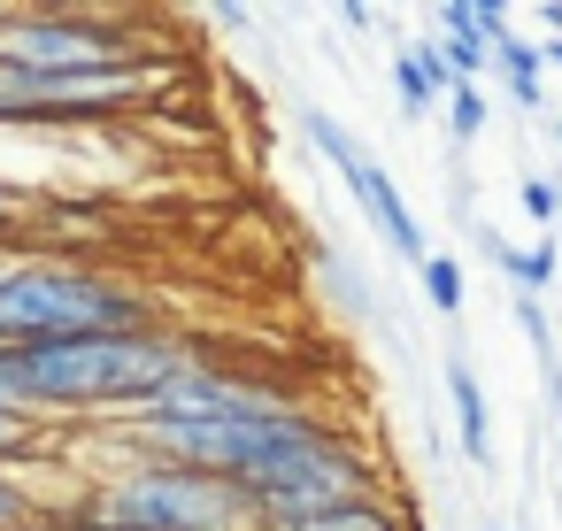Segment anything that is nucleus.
I'll list each match as a JSON object with an SVG mask.
<instances>
[{
	"label": "nucleus",
	"instance_id": "c756f323",
	"mask_svg": "<svg viewBox=\"0 0 562 531\" xmlns=\"http://www.w3.org/2000/svg\"><path fill=\"white\" fill-rule=\"evenodd\" d=\"M485 531H501V523H485Z\"/></svg>",
	"mask_w": 562,
	"mask_h": 531
},
{
	"label": "nucleus",
	"instance_id": "f8f14e48",
	"mask_svg": "<svg viewBox=\"0 0 562 531\" xmlns=\"http://www.w3.org/2000/svg\"><path fill=\"white\" fill-rule=\"evenodd\" d=\"M324 285H331V301H339L347 316H362V324L385 331V301H378V278H370V270H355L347 255H324Z\"/></svg>",
	"mask_w": 562,
	"mask_h": 531
},
{
	"label": "nucleus",
	"instance_id": "dca6fc26",
	"mask_svg": "<svg viewBox=\"0 0 562 531\" xmlns=\"http://www.w3.org/2000/svg\"><path fill=\"white\" fill-rule=\"evenodd\" d=\"M416 278H424V301H431L439 316H462V262H454V255H431Z\"/></svg>",
	"mask_w": 562,
	"mask_h": 531
},
{
	"label": "nucleus",
	"instance_id": "20e7f679",
	"mask_svg": "<svg viewBox=\"0 0 562 531\" xmlns=\"http://www.w3.org/2000/svg\"><path fill=\"white\" fill-rule=\"evenodd\" d=\"M0 63L32 78H101L147 63V39L109 9H70V0H32L0 24Z\"/></svg>",
	"mask_w": 562,
	"mask_h": 531
},
{
	"label": "nucleus",
	"instance_id": "a878e982",
	"mask_svg": "<svg viewBox=\"0 0 562 531\" xmlns=\"http://www.w3.org/2000/svg\"><path fill=\"white\" fill-rule=\"evenodd\" d=\"M9 270H16V247H9V239H0V278H9Z\"/></svg>",
	"mask_w": 562,
	"mask_h": 531
},
{
	"label": "nucleus",
	"instance_id": "6ab92c4d",
	"mask_svg": "<svg viewBox=\"0 0 562 531\" xmlns=\"http://www.w3.org/2000/svg\"><path fill=\"white\" fill-rule=\"evenodd\" d=\"M63 531H124V523H109L93 500H63Z\"/></svg>",
	"mask_w": 562,
	"mask_h": 531
},
{
	"label": "nucleus",
	"instance_id": "aec40b11",
	"mask_svg": "<svg viewBox=\"0 0 562 531\" xmlns=\"http://www.w3.org/2000/svg\"><path fill=\"white\" fill-rule=\"evenodd\" d=\"M0 408H24V377H16V347H0Z\"/></svg>",
	"mask_w": 562,
	"mask_h": 531
},
{
	"label": "nucleus",
	"instance_id": "0eeeda50",
	"mask_svg": "<svg viewBox=\"0 0 562 531\" xmlns=\"http://www.w3.org/2000/svg\"><path fill=\"white\" fill-rule=\"evenodd\" d=\"M393 93H401V124H424L431 109H447L454 70H447L439 39H408V47L393 55Z\"/></svg>",
	"mask_w": 562,
	"mask_h": 531
},
{
	"label": "nucleus",
	"instance_id": "1a4fd4ad",
	"mask_svg": "<svg viewBox=\"0 0 562 531\" xmlns=\"http://www.w3.org/2000/svg\"><path fill=\"white\" fill-rule=\"evenodd\" d=\"M447 400H454V431H462V454L477 462V470H493V423H485V385H477V370L462 362V354H447Z\"/></svg>",
	"mask_w": 562,
	"mask_h": 531
},
{
	"label": "nucleus",
	"instance_id": "39448f33",
	"mask_svg": "<svg viewBox=\"0 0 562 531\" xmlns=\"http://www.w3.org/2000/svg\"><path fill=\"white\" fill-rule=\"evenodd\" d=\"M301 139H308V147H316V155H324V162L339 170V185L355 193L362 224H370V231H378V239H385V247H393V255L408 262V270H424V262L439 255V247H424V231H416V208L401 201L393 170H385V162H378V155H370V147H362V139H355V132H347V124L331 116V109L301 101Z\"/></svg>",
	"mask_w": 562,
	"mask_h": 531
},
{
	"label": "nucleus",
	"instance_id": "c85d7f7f",
	"mask_svg": "<svg viewBox=\"0 0 562 531\" xmlns=\"http://www.w3.org/2000/svg\"><path fill=\"white\" fill-rule=\"evenodd\" d=\"M9 16H16V9H9V0H0V24H9Z\"/></svg>",
	"mask_w": 562,
	"mask_h": 531
},
{
	"label": "nucleus",
	"instance_id": "6e6552de",
	"mask_svg": "<svg viewBox=\"0 0 562 531\" xmlns=\"http://www.w3.org/2000/svg\"><path fill=\"white\" fill-rule=\"evenodd\" d=\"M439 55H447V70H454V86H477L485 78V63H493V39H485V24H477V0H439Z\"/></svg>",
	"mask_w": 562,
	"mask_h": 531
},
{
	"label": "nucleus",
	"instance_id": "ddd939ff",
	"mask_svg": "<svg viewBox=\"0 0 562 531\" xmlns=\"http://www.w3.org/2000/svg\"><path fill=\"white\" fill-rule=\"evenodd\" d=\"M55 447V423L32 416V408H0V470H24L32 454Z\"/></svg>",
	"mask_w": 562,
	"mask_h": 531
},
{
	"label": "nucleus",
	"instance_id": "a211bd4d",
	"mask_svg": "<svg viewBox=\"0 0 562 531\" xmlns=\"http://www.w3.org/2000/svg\"><path fill=\"white\" fill-rule=\"evenodd\" d=\"M516 331L531 339V354H547V347H554V331H547V308H539V293H516Z\"/></svg>",
	"mask_w": 562,
	"mask_h": 531
},
{
	"label": "nucleus",
	"instance_id": "9d476101",
	"mask_svg": "<svg viewBox=\"0 0 562 531\" xmlns=\"http://www.w3.org/2000/svg\"><path fill=\"white\" fill-rule=\"evenodd\" d=\"M470 239L501 262V278H508L516 293H547V285H554V270H562V247H554V239H539V247H508L493 224H470Z\"/></svg>",
	"mask_w": 562,
	"mask_h": 531
},
{
	"label": "nucleus",
	"instance_id": "412c9836",
	"mask_svg": "<svg viewBox=\"0 0 562 531\" xmlns=\"http://www.w3.org/2000/svg\"><path fill=\"white\" fill-rule=\"evenodd\" d=\"M539 385H547V400H554V423H562V347H547V354H539Z\"/></svg>",
	"mask_w": 562,
	"mask_h": 531
},
{
	"label": "nucleus",
	"instance_id": "393cba45",
	"mask_svg": "<svg viewBox=\"0 0 562 531\" xmlns=\"http://www.w3.org/2000/svg\"><path fill=\"white\" fill-rule=\"evenodd\" d=\"M539 24H547V32L562 39V0H539Z\"/></svg>",
	"mask_w": 562,
	"mask_h": 531
},
{
	"label": "nucleus",
	"instance_id": "7ed1b4c3",
	"mask_svg": "<svg viewBox=\"0 0 562 531\" xmlns=\"http://www.w3.org/2000/svg\"><path fill=\"white\" fill-rule=\"evenodd\" d=\"M86 500L124 531H262V508L232 477H209L186 462H147V454H132Z\"/></svg>",
	"mask_w": 562,
	"mask_h": 531
},
{
	"label": "nucleus",
	"instance_id": "423d86ee",
	"mask_svg": "<svg viewBox=\"0 0 562 531\" xmlns=\"http://www.w3.org/2000/svg\"><path fill=\"white\" fill-rule=\"evenodd\" d=\"M262 531H416V516L385 493H355V500H324V508H285L262 516Z\"/></svg>",
	"mask_w": 562,
	"mask_h": 531
},
{
	"label": "nucleus",
	"instance_id": "4468645a",
	"mask_svg": "<svg viewBox=\"0 0 562 531\" xmlns=\"http://www.w3.org/2000/svg\"><path fill=\"white\" fill-rule=\"evenodd\" d=\"M55 516V500L24 477V470H0V531H32V523H47Z\"/></svg>",
	"mask_w": 562,
	"mask_h": 531
},
{
	"label": "nucleus",
	"instance_id": "bb28decb",
	"mask_svg": "<svg viewBox=\"0 0 562 531\" xmlns=\"http://www.w3.org/2000/svg\"><path fill=\"white\" fill-rule=\"evenodd\" d=\"M554 470H562V423H554Z\"/></svg>",
	"mask_w": 562,
	"mask_h": 531
},
{
	"label": "nucleus",
	"instance_id": "f3484780",
	"mask_svg": "<svg viewBox=\"0 0 562 531\" xmlns=\"http://www.w3.org/2000/svg\"><path fill=\"white\" fill-rule=\"evenodd\" d=\"M516 193H524V216L539 224V239H554V224H562V185H554V178H524Z\"/></svg>",
	"mask_w": 562,
	"mask_h": 531
},
{
	"label": "nucleus",
	"instance_id": "4be33fe9",
	"mask_svg": "<svg viewBox=\"0 0 562 531\" xmlns=\"http://www.w3.org/2000/svg\"><path fill=\"white\" fill-rule=\"evenodd\" d=\"M209 24H216V32H239V39H247V32H255V9H239V0H224V9H209Z\"/></svg>",
	"mask_w": 562,
	"mask_h": 531
},
{
	"label": "nucleus",
	"instance_id": "cd10ccee",
	"mask_svg": "<svg viewBox=\"0 0 562 531\" xmlns=\"http://www.w3.org/2000/svg\"><path fill=\"white\" fill-rule=\"evenodd\" d=\"M547 132H554V139H562V116H547Z\"/></svg>",
	"mask_w": 562,
	"mask_h": 531
},
{
	"label": "nucleus",
	"instance_id": "f257e3e1",
	"mask_svg": "<svg viewBox=\"0 0 562 531\" xmlns=\"http://www.w3.org/2000/svg\"><path fill=\"white\" fill-rule=\"evenodd\" d=\"M201 362V347L186 331H109V339H55V347H16V377H24V408L47 423L70 416H139L155 408L162 385H178Z\"/></svg>",
	"mask_w": 562,
	"mask_h": 531
},
{
	"label": "nucleus",
	"instance_id": "9b49d317",
	"mask_svg": "<svg viewBox=\"0 0 562 531\" xmlns=\"http://www.w3.org/2000/svg\"><path fill=\"white\" fill-rule=\"evenodd\" d=\"M493 70H501V86H508V101H516L524 116H547V86H539L547 63H539V39H516V32H508V39L493 47Z\"/></svg>",
	"mask_w": 562,
	"mask_h": 531
},
{
	"label": "nucleus",
	"instance_id": "2eb2a0df",
	"mask_svg": "<svg viewBox=\"0 0 562 531\" xmlns=\"http://www.w3.org/2000/svg\"><path fill=\"white\" fill-rule=\"evenodd\" d=\"M485 124H493V109H485V86H454V93H447V132H454V147L485 139Z\"/></svg>",
	"mask_w": 562,
	"mask_h": 531
},
{
	"label": "nucleus",
	"instance_id": "f03ea898",
	"mask_svg": "<svg viewBox=\"0 0 562 531\" xmlns=\"http://www.w3.org/2000/svg\"><path fill=\"white\" fill-rule=\"evenodd\" d=\"M109 331H162V301L139 278L78 255H16V270L0 278V347H55Z\"/></svg>",
	"mask_w": 562,
	"mask_h": 531
},
{
	"label": "nucleus",
	"instance_id": "5701e85b",
	"mask_svg": "<svg viewBox=\"0 0 562 531\" xmlns=\"http://www.w3.org/2000/svg\"><path fill=\"white\" fill-rule=\"evenodd\" d=\"M24 216V185H9V178H0V239H9V224Z\"/></svg>",
	"mask_w": 562,
	"mask_h": 531
},
{
	"label": "nucleus",
	"instance_id": "b1692460",
	"mask_svg": "<svg viewBox=\"0 0 562 531\" xmlns=\"http://www.w3.org/2000/svg\"><path fill=\"white\" fill-rule=\"evenodd\" d=\"M339 24H347V32H378V9H370V0H347Z\"/></svg>",
	"mask_w": 562,
	"mask_h": 531
}]
</instances>
